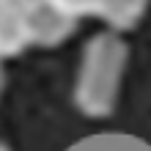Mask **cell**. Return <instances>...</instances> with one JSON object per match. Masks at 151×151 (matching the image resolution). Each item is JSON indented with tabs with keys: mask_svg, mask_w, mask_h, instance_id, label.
Masks as SVG:
<instances>
[{
	"mask_svg": "<svg viewBox=\"0 0 151 151\" xmlns=\"http://www.w3.org/2000/svg\"><path fill=\"white\" fill-rule=\"evenodd\" d=\"M129 66V44L124 36L99 30L85 41L72 85V102L85 118H107L121 99L124 74Z\"/></svg>",
	"mask_w": 151,
	"mask_h": 151,
	"instance_id": "obj_1",
	"label": "cell"
},
{
	"mask_svg": "<svg viewBox=\"0 0 151 151\" xmlns=\"http://www.w3.org/2000/svg\"><path fill=\"white\" fill-rule=\"evenodd\" d=\"M22 22H25V30H28L30 47H50V50L60 47L77 30V19L60 14L47 0H39L33 8H28L22 14Z\"/></svg>",
	"mask_w": 151,
	"mask_h": 151,
	"instance_id": "obj_2",
	"label": "cell"
},
{
	"mask_svg": "<svg viewBox=\"0 0 151 151\" xmlns=\"http://www.w3.org/2000/svg\"><path fill=\"white\" fill-rule=\"evenodd\" d=\"M148 6H151V0H99L93 17L102 19L110 33L124 36L146 19Z\"/></svg>",
	"mask_w": 151,
	"mask_h": 151,
	"instance_id": "obj_3",
	"label": "cell"
},
{
	"mask_svg": "<svg viewBox=\"0 0 151 151\" xmlns=\"http://www.w3.org/2000/svg\"><path fill=\"white\" fill-rule=\"evenodd\" d=\"M28 47H30V41H28V30H25L22 17L0 8V60L6 63V60L19 58Z\"/></svg>",
	"mask_w": 151,
	"mask_h": 151,
	"instance_id": "obj_4",
	"label": "cell"
},
{
	"mask_svg": "<svg viewBox=\"0 0 151 151\" xmlns=\"http://www.w3.org/2000/svg\"><path fill=\"white\" fill-rule=\"evenodd\" d=\"M50 6H55L60 14L72 17V19H85V17H93L96 14V3L99 0H47Z\"/></svg>",
	"mask_w": 151,
	"mask_h": 151,
	"instance_id": "obj_5",
	"label": "cell"
},
{
	"mask_svg": "<svg viewBox=\"0 0 151 151\" xmlns=\"http://www.w3.org/2000/svg\"><path fill=\"white\" fill-rule=\"evenodd\" d=\"M39 0H0V8H3V11H11V14H25L28 11V8H33L36 6Z\"/></svg>",
	"mask_w": 151,
	"mask_h": 151,
	"instance_id": "obj_6",
	"label": "cell"
},
{
	"mask_svg": "<svg viewBox=\"0 0 151 151\" xmlns=\"http://www.w3.org/2000/svg\"><path fill=\"white\" fill-rule=\"evenodd\" d=\"M6 69H3V60H0V99H3V93H6Z\"/></svg>",
	"mask_w": 151,
	"mask_h": 151,
	"instance_id": "obj_7",
	"label": "cell"
},
{
	"mask_svg": "<svg viewBox=\"0 0 151 151\" xmlns=\"http://www.w3.org/2000/svg\"><path fill=\"white\" fill-rule=\"evenodd\" d=\"M0 151H11V148H8V146L3 143V140H0Z\"/></svg>",
	"mask_w": 151,
	"mask_h": 151,
	"instance_id": "obj_8",
	"label": "cell"
}]
</instances>
